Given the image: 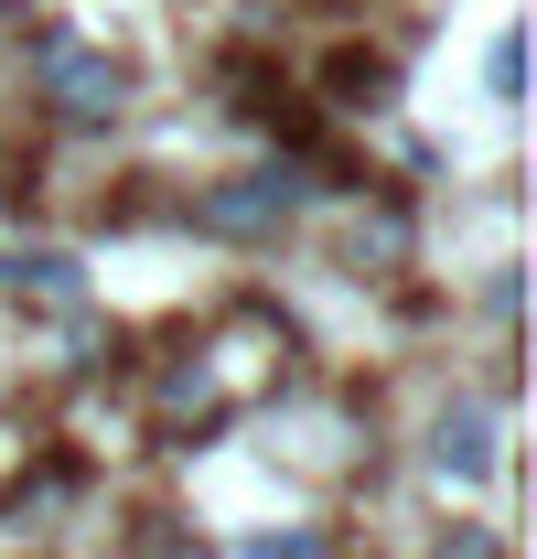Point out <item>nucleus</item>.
<instances>
[{
    "mask_svg": "<svg viewBox=\"0 0 537 559\" xmlns=\"http://www.w3.org/2000/svg\"><path fill=\"white\" fill-rule=\"evenodd\" d=\"M237 559H334V549H323L312 527H259V538H248Z\"/></svg>",
    "mask_w": 537,
    "mask_h": 559,
    "instance_id": "6e6552de",
    "label": "nucleus"
},
{
    "mask_svg": "<svg viewBox=\"0 0 537 559\" xmlns=\"http://www.w3.org/2000/svg\"><path fill=\"white\" fill-rule=\"evenodd\" d=\"M323 97H334V108H387V97H398V66H387V55H366V44H334Z\"/></svg>",
    "mask_w": 537,
    "mask_h": 559,
    "instance_id": "39448f33",
    "label": "nucleus"
},
{
    "mask_svg": "<svg viewBox=\"0 0 537 559\" xmlns=\"http://www.w3.org/2000/svg\"><path fill=\"white\" fill-rule=\"evenodd\" d=\"M0 280L22 301H44V312H86V270H75L65 248H0Z\"/></svg>",
    "mask_w": 537,
    "mask_h": 559,
    "instance_id": "20e7f679",
    "label": "nucleus"
},
{
    "mask_svg": "<svg viewBox=\"0 0 537 559\" xmlns=\"http://www.w3.org/2000/svg\"><path fill=\"white\" fill-rule=\"evenodd\" d=\"M408 259V205H366L355 215V270H398Z\"/></svg>",
    "mask_w": 537,
    "mask_h": 559,
    "instance_id": "423d86ee",
    "label": "nucleus"
},
{
    "mask_svg": "<svg viewBox=\"0 0 537 559\" xmlns=\"http://www.w3.org/2000/svg\"><path fill=\"white\" fill-rule=\"evenodd\" d=\"M65 495H75V474H65V463H55V474H33V485H11V495H0V516L22 527V516H55Z\"/></svg>",
    "mask_w": 537,
    "mask_h": 559,
    "instance_id": "0eeeda50",
    "label": "nucleus"
},
{
    "mask_svg": "<svg viewBox=\"0 0 537 559\" xmlns=\"http://www.w3.org/2000/svg\"><path fill=\"white\" fill-rule=\"evenodd\" d=\"M430 474L441 485H484L494 474V409L484 399H452V409L430 419Z\"/></svg>",
    "mask_w": 537,
    "mask_h": 559,
    "instance_id": "7ed1b4c3",
    "label": "nucleus"
},
{
    "mask_svg": "<svg viewBox=\"0 0 537 559\" xmlns=\"http://www.w3.org/2000/svg\"><path fill=\"white\" fill-rule=\"evenodd\" d=\"M430 559H505V538H494V527H452Z\"/></svg>",
    "mask_w": 537,
    "mask_h": 559,
    "instance_id": "9d476101",
    "label": "nucleus"
},
{
    "mask_svg": "<svg viewBox=\"0 0 537 559\" xmlns=\"http://www.w3.org/2000/svg\"><path fill=\"white\" fill-rule=\"evenodd\" d=\"M301 194H312V162H248V173H226V183H204L194 194V226L204 237H226V248H259V237H279L290 215H301Z\"/></svg>",
    "mask_w": 537,
    "mask_h": 559,
    "instance_id": "f03ea898",
    "label": "nucleus"
},
{
    "mask_svg": "<svg viewBox=\"0 0 537 559\" xmlns=\"http://www.w3.org/2000/svg\"><path fill=\"white\" fill-rule=\"evenodd\" d=\"M0 22H11V0H0Z\"/></svg>",
    "mask_w": 537,
    "mask_h": 559,
    "instance_id": "9b49d317",
    "label": "nucleus"
},
{
    "mask_svg": "<svg viewBox=\"0 0 537 559\" xmlns=\"http://www.w3.org/2000/svg\"><path fill=\"white\" fill-rule=\"evenodd\" d=\"M516 75H527V44H516V33H494V55H484V86H494V97H516Z\"/></svg>",
    "mask_w": 537,
    "mask_h": 559,
    "instance_id": "1a4fd4ad",
    "label": "nucleus"
},
{
    "mask_svg": "<svg viewBox=\"0 0 537 559\" xmlns=\"http://www.w3.org/2000/svg\"><path fill=\"white\" fill-rule=\"evenodd\" d=\"M33 97L65 119V130H119V108H130V66L119 55H97V44H75V33H33Z\"/></svg>",
    "mask_w": 537,
    "mask_h": 559,
    "instance_id": "f257e3e1",
    "label": "nucleus"
}]
</instances>
